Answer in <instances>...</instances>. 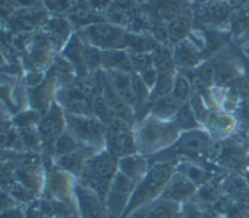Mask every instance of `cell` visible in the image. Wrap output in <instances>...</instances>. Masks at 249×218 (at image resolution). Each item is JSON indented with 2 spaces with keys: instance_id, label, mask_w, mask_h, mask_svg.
Here are the masks:
<instances>
[{
  "instance_id": "cell-1",
  "label": "cell",
  "mask_w": 249,
  "mask_h": 218,
  "mask_svg": "<svg viewBox=\"0 0 249 218\" xmlns=\"http://www.w3.org/2000/svg\"><path fill=\"white\" fill-rule=\"evenodd\" d=\"M175 170L176 161L173 159L154 163L145 176L136 184L122 218L159 198L175 174Z\"/></svg>"
},
{
  "instance_id": "cell-2",
  "label": "cell",
  "mask_w": 249,
  "mask_h": 218,
  "mask_svg": "<svg viewBox=\"0 0 249 218\" xmlns=\"http://www.w3.org/2000/svg\"><path fill=\"white\" fill-rule=\"evenodd\" d=\"M119 171V158L109 151L89 157L80 173L81 182L104 201L110 186Z\"/></svg>"
},
{
  "instance_id": "cell-3",
  "label": "cell",
  "mask_w": 249,
  "mask_h": 218,
  "mask_svg": "<svg viewBox=\"0 0 249 218\" xmlns=\"http://www.w3.org/2000/svg\"><path fill=\"white\" fill-rule=\"evenodd\" d=\"M178 129L175 123L148 121L138 131L137 145L143 154L157 152L176 141Z\"/></svg>"
},
{
  "instance_id": "cell-4",
  "label": "cell",
  "mask_w": 249,
  "mask_h": 218,
  "mask_svg": "<svg viewBox=\"0 0 249 218\" xmlns=\"http://www.w3.org/2000/svg\"><path fill=\"white\" fill-rule=\"evenodd\" d=\"M65 122L70 133L77 140L87 144H100L106 135V127L103 123L91 116L75 115L67 113Z\"/></svg>"
},
{
  "instance_id": "cell-5",
  "label": "cell",
  "mask_w": 249,
  "mask_h": 218,
  "mask_svg": "<svg viewBox=\"0 0 249 218\" xmlns=\"http://www.w3.org/2000/svg\"><path fill=\"white\" fill-rule=\"evenodd\" d=\"M105 139L108 151L119 159L133 155L136 151L135 141L127 122L117 116L107 124Z\"/></svg>"
},
{
  "instance_id": "cell-6",
  "label": "cell",
  "mask_w": 249,
  "mask_h": 218,
  "mask_svg": "<svg viewBox=\"0 0 249 218\" xmlns=\"http://www.w3.org/2000/svg\"><path fill=\"white\" fill-rule=\"evenodd\" d=\"M136 184L118 171L104 200L107 218H122Z\"/></svg>"
},
{
  "instance_id": "cell-7",
  "label": "cell",
  "mask_w": 249,
  "mask_h": 218,
  "mask_svg": "<svg viewBox=\"0 0 249 218\" xmlns=\"http://www.w3.org/2000/svg\"><path fill=\"white\" fill-rule=\"evenodd\" d=\"M211 147L209 135L202 130L191 129L184 132L165 152L172 155H183L190 158H201Z\"/></svg>"
},
{
  "instance_id": "cell-8",
  "label": "cell",
  "mask_w": 249,
  "mask_h": 218,
  "mask_svg": "<svg viewBox=\"0 0 249 218\" xmlns=\"http://www.w3.org/2000/svg\"><path fill=\"white\" fill-rule=\"evenodd\" d=\"M84 35L91 44L97 47L119 49L126 46V33L109 23L95 22L88 25L84 29Z\"/></svg>"
},
{
  "instance_id": "cell-9",
  "label": "cell",
  "mask_w": 249,
  "mask_h": 218,
  "mask_svg": "<svg viewBox=\"0 0 249 218\" xmlns=\"http://www.w3.org/2000/svg\"><path fill=\"white\" fill-rule=\"evenodd\" d=\"M81 218H107L104 201L89 188L82 183L75 187Z\"/></svg>"
},
{
  "instance_id": "cell-10",
  "label": "cell",
  "mask_w": 249,
  "mask_h": 218,
  "mask_svg": "<svg viewBox=\"0 0 249 218\" xmlns=\"http://www.w3.org/2000/svg\"><path fill=\"white\" fill-rule=\"evenodd\" d=\"M60 102L65 109L75 115L90 116L92 111V95L89 96L88 91L81 87H73L64 90L60 94Z\"/></svg>"
},
{
  "instance_id": "cell-11",
  "label": "cell",
  "mask_w": 249,
  "mask_h": 218,
  "mask_svg": "<svg viewBox=\"0 0 249 218\" xmlns=\"http://www.w3.org/2000/svg\"><path fill=\"white\" fill-rule=\"evenodd\" d=\"M99 85L101 93L113 114L128 123L131 119L129 106L118 94L110 78L104 74H100Z\"/></svg>"
},
{
  "instance_id": "cell-12",
  "label": "cell",
  "mask_w": 249,
  "mask_h": 218,
  "mask_svg": "<svg viewBox=\"0 0 249 218\" xmlns=\"http://www.w3.org/2000/svg\"><path fill=\"white\" fill-rule=\"evenodd\" d=\"M196 185L182 173H175L166 187L163 189L160 198L167 199L176 202L189 200L196 193Z\"/></svg>"
},
{
  "instance_id": "cell-13",
  "label": "cell",
  "mask_w": 249,
  "mask_h": 218,
  "mask_svg": "<svg viewBox=\"0 0 249 218\" xmlns=\"http://www.w3.org/2000/svg\"><path fill=\"white\" fill-rule=\"evenodd\" d=\"M62 113L55 104H53L40 124V135L47 144H53L62 135Z\"/></svg>"
},
{
  "instance_id": "cell-14",
  "label": "cell",
  "mask_w": 249,
  "mask_h": 218,
  "mask_svg": "<svg viewBox=\"0 0 249 218\" xmlns=\"http://www.w3.org/2000/svg\"><path fill=\"white\" fill-rule=\"evenodd\" d=\"M152 164L144 157L133 154L119 159V171L137 184L145 176Z\"/></svg>"
},
{
  "instance_id": "cell-15",
  "label": "cell",
  "mask_w": 249,
  "mask_h": 218,
  "mask_svg": "<svg viewBox=\"0 0 249 218\" xmlns=\"http://www.w3.org/2000/svg\"><path fill=\"white\" fill-rule=\"evenodd\" d=\"M109 78L118 94L129 107H133L138 103L133 88L132 76L120 70H113L109 74Z\"/></svg>"
},
{
  "instance_id": "cell-16",
  "label": "cell",
  "mask_w": 249,
  "mask_h": 218,
  "mask_svg": "<svg viewBox=\"0 0 249 218\" xmlns=\"http://www.w3.org/2000/svg\"><path fill=\"white\" fill-rule=\"evenodd\" d=\"M150 7L155 17L170 21L181 17L185 8L182 0H155L151 2Z\"/></svg>"
},
{
  "instance_id": "cell-17",
  "label": "cell",
  "mask_w": 249,
  "mask_h": 218,
  "mask_svg": "<svg viewBox=\"0 0 249 218\" xmlns=\"http://www.w3.org/2000/svg\"><path fill=\"white\" fill-rule=\"evenodd\" d=\"M178 213V202L159 197L148 205L146 218H175Z\"/></svg>"
},
{
  "instance_id": "cell-18",
  "label": "cell",
  "mask_w": 249,
  "mask_h": 218,
  "mask_svg": "<svg viewBox=\"0 0 249 218\" xmlns=\"http://www.w3.org/2000/svg\"><path fill=\"white\" fill-rule=\"evenodd\" d=\"M70 20L78 25H86L89 23L99 22L102 18H99L89 4L85 5L82 2H77L73 9L69 12Z\"/></svg>"
},
{
  "instance_id": "cell-19",
  "label": "cell",
  "mask_w": 249,
  "mask_h": 218,
  "mask_svg": "<svg viewBox=\"0 0 249 218\" xmlns=\"http://www.w3.org/2000/svg\"><path fill=\"white\" fill-rule=\"evenodd\" d=\"M184 103L178 101L172 94L160 97L154 104L152 111L158 118H167L176 115L180 107Z\"/></svg>"
},
{
  "instance_id": "cell-20",
  "label": "cell",
  "mask_w": 249,
  "mask_h": 218,
  "mask_svg": "<svg viewBox=\"0 0 249 218\" xmlns=\"http://www.w3.org/2000/svg\"><path fill=\"white\" fill-rule=\"evenodd\" d=\"M89 159L87 157V150H75L63 157H60L59 164L66 170L78 173L80 175L85 162Z\"/></svg>"
},
{
  "instance_id": "cell-21",
  "label": "cell",
  "mask_w": 249,
  "mask_h": 218,
  "mask_svg": "<svg viewBox=\"0 0 249 218\" xmlns=\"http://www.w3.org/2000/svg\"><path fill=\"white\" fill-rule=\"evenodd\" d=\"M155 86V96L159 98L168 95L173 90L174 81L172 74L167 67H161L160 69Z\"/></svg>"
},
{
  "instance_id": "cell-22",
  "label": "cell",
  "mask_w": 249,
  "mask_h": 218,
  "mask_svg": "<svg viewBox=\"0 0 249 218\" xmlns=\"http://www.w3.org/2000/svg\"><path fill=\"white\" fill-rule=\"evenodd\" d=\"M175 124L178 128H183L186 130L195 129L196 127V115L192 109V106L188 103H184L175 115Z\"/></svg>"
},
{
  "instance_id": "cell-23",
  "label": "cell",
  "mask_w": 249,
  "mask_h": 218,
  "mask_svg": "<svg viewBox=\"0 0 249 218\" xmlns=\"http://www.w3.org/2000/svg\"><path fill=\"white\" fill-rule=\"evenodd\" d=\"M190 30V20L188 18L181 16L170 21L166 31L170 40L178 42L185 38Z\"/></svg>"
},
{
  "instance_id": "cell-24",
  "label": "cell",
  "mask_w": 249,
  "mask_h": 218,
  "mask_svg": "<svg viewBox=\"0 0 249 218\" xmlns=\"http://www.w3.org/2000/svg\"><path fill=\"white\" fill-rule=\"evenodd\" d=\"M175 57L181 64L190 66L196 64L198 61L199 54L193 46L187 43H182L176 49Z\"/></svg>"
},
{
  "instance_id": "cell-25",
  "label": "cell",
  "mask_w": 249,
  "mask_h": 218,
  "mask_svg": "<svg viewBox=\"0 0 249 218\" xmlns=\"http://www.w3.org/2000/svg\"><path fill=\"white\" fill-rule=\"evenodd\" d=\"M125 43L136 53H143L156 48V42L153 39L140 35L126 34Z\"/></svg>"
},
{
  "instance_id": "cell-26",
  "label": "cell",
  "mask_w": 249,
  "mask_h": 218,
  "mask_svg": "<svg viewBox=\"0 0 249 218\" xmlns=\"http://www.w3.org/2000/svg\"><path fill=\"white\" fill-rule=\"evenodd\" d=\"M101 62L108 67H121L129 65L130 60L125 54L117 50H109L101 53Z\"/></svg>"
},
{
  "instance_id": "cell-27",
  "label": "cell",
  "mask_w": 249,
  "mask_h": 218,
  "mask_svg": "<svg viewBox=\"0 0 249 218\" xmlns=\"http://www.w3.org/2000/svg\"><path fill=\"white\" fill-rule=\"evenodd\" d=\"M191 93V84L184 75H178L174 80L171 94L181 103H184Z\"/></svg>"
},
{
  "instance_id": "cell-28",
  "label": "cell",
  "mask_w": 249,
  "mask_h": 218,
  "mask_svg": "<svg viewBox=\"0 0 249 218\" xmlns=\"http://www.w3.org/2000/svg\"><path fill=\"white\" fill-rule=\"evenodd\" d=\"M77 149V145L75 139L70 134H62L54 143H53V151L56 155L63 157Z\"/></svg>"
},
{
  "instance_id": "cell-29",
  "label": "cell",
  "mask_w": 249,
  "mask_h": 218,
  "mask_svg": "<svg viewBox=\"0 0 249 218\" xmlns=\"http://www.w3.org/2000/svg\"><path fill=\"white\" fill-rule=\"evenodd\" d=\"M180 173H182L183 175H185L187 178H189L192 182H194L196 185L197 184H201L203 182H205V180L207 179V173L206 171L198 168L196 165H192V164H183L180 166Z\"/></svg>"
},
{
  "instance_id": "cell-30",
  "label": "cell",
  "mask_w": 249,
  "mask_h": 218,
  "mask_svg": "<svg viewBox=\"0 0 249 218\" xmlns=\"http://www.w3.org/2000/svg\"><path fill=\"white\" fill-rule=\"evenodd\" d=\"M77 2V0H43L45 7L54 13L70 12Z\"/></svg>"
},
{
  "instance_id": "cell-31",
  "label": "cell",
  "mask_w": 249,
  "mask_h": 218,
  "mask_svg": "<svg viewBox=\"0 0 249 218\" xmlns=\"http://www.w3.org/2000/svg\"><path fill=\"white\" fill-rule=\"evenodd\" d=\"M69 182L63 174H55L52 179L51 189L53 194L59 196L60 199L65 200L66 194L68 192Z\"/></svg>"
},
{
  "instance_id": "cell-32",
  "label": "cell",
  "mask_w": 249,
  "mask_h": 218,
  "mask_svg": "<svg viewBox=\"0 0 249 218\" xmlns=\"http://www.w3.org/2000/svg\"><path fill=\"white\" fill-rule=\"evenodd\" d=\"M49 25H50L51 30L53 32V34L56 36H60V37L66 36V34L68 33V30H69L68 22L65 19L60 18H53L52 20H50Z\"/></svg>"
},
{
  "instance_id": "cell-33",
  "label": "cell",
  "mask_w": 249,
  "mask_h": 218,
  "mask_svg": "<svg viewBox=\"0 0 249 218\" xmlns=\"http://www.w3.org/2000/svg\"><path fill=\"white\" fill-rule=\"evenodd\" d=\"M89 4L94 11H98L107 8L110 4V0H89Z\"/></svg>"
},
{
  "instance_id": "cell-34",
  "label": "cell",
  "mask_w": 249,
  "mask_h": 218,
  "mask_svg": "<svg viewBox=\"0 0 249 218\" xmlns=\"http://www.w3.org/2000/svg\"><path fill=\"white\" fill-rule=\"evenodd\" d=\"M148 205H143L139 208H137L136 210H134L133 212H131L130 214H128L126 217L124 218H146V214H147V210H148Z\"/></svg>"
},
{
  "instance_id": "cell-35",
  "label": "cell",
  "mask_w": 249,
  "mask_h": 218,
  "mask_svg": "<svg viewBox=\"0 0 249 218\" xmlns=\"http://www.w3.org/2000/svg\"><path fill=\"white\" fill-rule=\"evenodd\" d=\"M182 218H202L200 213L192 205H189L185 212L182 214Z\"/></svg>"
},
{
  "instance_id": "cell-36",
  "label": "cell",
  "mask_w": 249,
  "mask_h": 218,
  "mask_svg": "<svg viewBox=\"0 0 249 218\" xmlns=\"http://www.w3.org/2000/svg\"><path fill=\"white\" fill-rule=\"evenodd\" d=\"M240 89L244 93H249V77H246L241 81Z\"/></svg>"
},
{
  "instance_id": "cell-37",
  "label": "cell",
  "mask_w": 249,
  "mask_h": 218,
  "mask_svg": "<svg viewBox=\"0 0 249 218\" xmlns=\"http://www.w3.org/2000/svg\"><path fill=\"white\" fill-rule=\"evenodd\" d=\"M175 218H182V213H178Z\"/></svg>"
},
{
  "instance_id": "cell-38",
  "label": "cell",
  "mask_w": 249,
  "mask_h": 218,
  "mask_svg": "<svg viewBox=\"0 0 249 218\" xmlns=\"http://www.w3.org/2000/svg\"><path fill=\"white\" fill-rule=\"evenodd\" d=\"M245 52H246V54H248V56H249V46L245 49Z\"/></svg>"
},
{
  "instance_id": "cell-39",
  "label": "cell",
  "mask_w": 249,
  "mask_h": 218,
  "mask_svg": "<svg viewBox=\"0 0 249 218\" xmlns=\"http://www.w3.org/2000/svg\"><path fill=\"white\" fill-rule=\"evenodd\" d=\"M222 1H228V0H222Z\"/></svg>"
},
{
  "instance_id": "cell-40",
  "label": "cell",
  "mask_w": 249,
  "mask_h": 218,
  "mask_svg": "<svg viewBox=\"0 0 249 218\" xmlns=\"http://www.w3.org/2000/svg\"><path fill=\"white\" fill-rule=\"evenodd\" d=\"M201 1H203V0H201Z\"/></svg>"
}]
</instances>
